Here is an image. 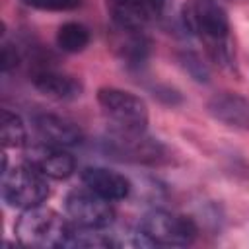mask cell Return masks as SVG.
Instances as JSON below:
<instances>
[{
    "instance_id": "2e32d148",
    "label": "cell",
    "mask_w": 249,
    "mask_h": 249,
    "mask_svg": "<svg viewBox=\"0 0 249 249\" xmlns=\"http://www.w3.org/2000/svg\"><path fill=\"white\" fill-rule=\"evenodd\" d=\"M2 144L6 148H21L27 144V132L23 121L8 109L2 111Z\"/></svg>"
},
{
    "instance_id": "5bb4252c",
    "label": "cell",
    "mask_w": 249,
    "mask_h": 249,
    "mask_svg": "<svg viewBox=\"0 0 249 249\" xmlns=\"http://www.w3.org/2000/svg\"><path fill=\"white\" fill-rule=\"evenodd\" d=\"M119 31H121V39L117 41V51L121 58L126 60V64H134V66L144 62L150 51V43L144 37V31H132V29H121V27Z\"/></svg>"
},
{
    "instance_id": "9a60e30c",
    "label": "cell",
    "mask_w": 249,
    "mask_h": 249,
    "mask_svg": "<svg viewBox=\"0 0 249 249\" xmlns=\"http://www.w3.org/2000/svg\"><path fill=\"white\" fill-rule=\"evenodd\" d=\"M89 43V29L78 21H66L56 31V47L64 53H80Z\"/></svg>"
},
{
    "instance_id": "9c48e42d",
    "label": "cell",
    "mask_w": 249,
    "mask_h": 249,
    "mask_svg": "<svg viewBox=\"0 0 249 249\" xmlns=\"http://www.w3.org/2000/svg\"><path fill=\"white\" fill-rule=\"evenodd\" d=\"M25 161L39 169L47 179H66L76 171V161L66 148L45 142L31 146L25 152Z\"/></svg>"
},
{
    "instance_id": "30bf717a",
    "label": "cell",
    "mask_w": 249,
    "mask_h": 249,
    "mask_svg": "<svg viewBox=\"0 0 249 249\" xmlns=\"http://www.w3.org/2000/svg\"><path fill=\"white\" fill-rule=\"evenodd\" d=\"M33 126L41 138V142L45 144H53V146H60V148H72L78 146L82 142V130L78 128V124H74L72 121L58 117V115H51V113H41L33 117Z\"/></svg>"
},
{
    "instance_id": "ac0fdd59",
    "label": "cell",
    "mask_w": 249,
    "mask_h": 249,
    "mask_svg": "<svg viewBox=\"0 0 249 249\" xmlns=\"http://www.w3.org/2000/svg\"><path fill=\"white\" fill-rule=\"evenodd\" d=\"M183 60H185V68H189V72L195 76V80H198V82H206L208 72H206L204 64H202L195 54H187Z\"/></svg>"
},
{
    "instance_id": "8992f818",
    "label": "cell",
    "mask_w": 249,
    "mask_h": 249,
    "mask_svg": "<svg viewBox=\"0 0 249 249\" xmlns=\"http://www.w3.org/2000/svg\"><path fill=\"white\" fill-rule=\"evenodd\" d=\"M97 103L111 123V128L146 130L148 107L138 95L119 88H101L97 91Z\"/></svg>"
},
{
    "instance_id": "7a4b0ae2",
    "label": "cell",
    "mask_w": 249,
    "mask_h": 249,
    "mask_svg": "<svg viewBox=\"0 0 249 249\" xmlns=\"http://www.w3.org/2000/svg\"><path fill=\"white\" fill-rule=\"evenodd\" d=\"M70 220L43 204L25 208L16 222V237L27 247H64Z\"/></svg>"
},
{
    "instance_id": "6da1fadb",
    "label": "cell",
    "mask_w": 249,
    "mask_h": 249,
    "mask_svg": "<svg viewBox=\"0 0 249 249\" xmlns=\"http://www.w3.org/2000/svg\"><path fill=\"white\" fill-rule=\"evenodd\" d=\"M181 19L185 29L198 43H202L206 54L214 62L222 66H231V27L226 10L216 0H187L181 8Z\"/></svg>"
},
{
    "instance_id": "277c9868",
    "label": "cell",
    "mask_w": 249,
    "mask_h": 249,
    "mask_svg": "<svg viewBox=\"0 0 249 249\" xmlns=\"http://www.w3.org/2000/svg\"><path fill=\"white\" fill-rule=\"evenodd\" d=\"M138 231L150 241V245L165 247L191 245L198 235V228L193 218L169 210H150L144 214Z\"/></svg>"
},
{
    "instance_id": "8fae6325",
    "label": "cell",
    "mask_w": 249,
    "mask_h": 249,
    "mask_svg": "<svg viewBox=\"0 0 249 249\" xmlns=\"http://www.w3.org/2000/svg\"><path fill=\"white\" fill-rule=\"evenodd\" d=\"M82 183L84 187H88L89 191L97 193L99 196L115 202V200H123L130 195V181L113 169L107 167H86L82 171Z\"/></svg>"
},
{
    "instance_id": "ba28073f",
    "label": "cell",
    "mask_w": 249,
    "mask_h": 249,
    "mask_svg": "<svg viewBox=\"0 0 249 249\" xmlns=\"http://www.w3.org/2000/svg\"><path fill=\"white\" fill-rule=\"evenodd\" d=\"M113 23L121 29L144 31L163 14L165 0H105Z\"/></svg>"
},
{
    "instance_id": "52a82bcc",
    "label": "cell",
    "mask_w": 249,
    "mask_h": 249,
    "mask_svg": "<svg viewBox=\"0 0 249 249\" xmlns=\"http://www.w3.org/2000/svg\"><path fill=\"white\" fill-rule=\"evenodd\" d=\"M64 210L68 220L80 228L107 230L115 220L113 202L89 191L88 187L72 189L64 198Z\"/></svg>"
},
{
    "instance_id": "7c38bea8",
    "label": "cell",
    "mask_w": 249,
    "mask_h": 249,
    "mask_svg": "<svg viewBox=\"0 0 249 249\" xmlns=\"http://www.w3.org/2000/svg\"><path fill=\"white\" fill-rule=\"evenodd\" d=\"M31 82H33L35 89H39L43 95L60 99V101L76 99L82 93V84L74 76H68V74L53 70V68L35 70L31 76Z\"/></svg>"
},
{
    "instance_id": "d6986e66",
    "label": "cell",
    "mask_w": 249,
    "mask_h": 249,
    "mask_svg": "<svg viewBox=\"0 0 249 249\" xmlns=\"http://www.w3.org/2000/svg\"><path fill=\"white\" fill-rule=\"evenodd\" d=\"M0 62H2V70L4 72H8L10 68H14L18 64V54H16V51L10 45H4L2 47V58H0Z\"/></svg>"
},
{
    "instance_id": "e0dca14e",
    "label": "cell",
    "mask_w": 249,
    "mask_h": 249,
    "mask_svg": "<svg viewBox=\"0 0 249 249\" xmlns=\"http://www.w3.org/2000/svg\"><path fill=\"white\" fill-rule=\"evenodd\" d=\"M21 2L25 6L43 12H68V10H76L82 4V0H21Z\"/></svg>"
},
{
    "instance_id": "4fadbf2b",
    "label": "cell",
    "mask_w": 249,
    "mask_h": 249,
    "mask_svg": "<svg viewBox=\"0 0 249 249\" xmlns=\"http://www.w3.org/2000/svg\"><path fill=\"white\" fill-rule=\"evenodd\" d=\"M208 113L226 126L249 130V99L237 93H220L208 101Z\"/></svg>"
},
{
    "instance_id": "3957f363",
    "label": "cell",
    "mask_w": 249,
    "mask_h": 249,
    "mask_svg": "<svg viewBox=\"0 0 249 249\" xmlns=\"http://www.w3.org/2000/svg\"><path fill=\"white\" fill-rule=\"evenodd\" d=\"M101 148L107 156L130 163L158 165L167 160L165 146L158 138L148 136L146 130L109 128V132L101 140Z\"/></svg>"
},
{
    "instance_id": "5b68a950",
    "label": "cell",
    "mask_w": 249,
    "mask_h": 249,
    "mask_svg": "<svg viewBox=\"0 0 249 249\" xmlns=\"http://www.w3.org/2000/svg\"><path fill=\"white\" fill-rule=\"evenodd\" d=\"M49 196L47 177L31 163L2 171V198L12 208H33Z\"/></svg>"
}]
</instances>
